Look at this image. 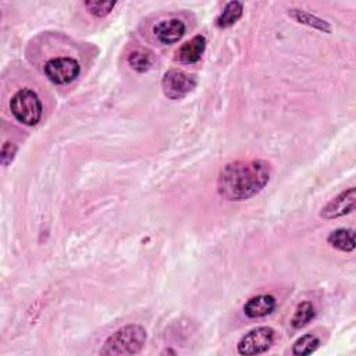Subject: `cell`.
Listing matches in <instances>:
<instances>
[{
	"label": "cell",
	"mask_w": 356,
	"mask_h": 356,
	"mask_svg": "<svg viewBox=\"0 0 356 356\" xmlns=\"http://www.w3.org/2000/svg\"><path fill=\"white\" fill-rule=\"evenodd\" d=\"M115 1H85L86 10L95 17H106L115 7Z\"/></svg>",
	"instance_id": "17"
},
{
	"label": "cell",
	"mask_w": 356,
	"mask_h": 356,
	"mask_svg": "<svg viewBox=\"0 0 356 356\" xmlns=\"http://www.w3.org/2000/svg\"><path fill=\"white\" fill-rule=\"evenodd\" d=\"M327 242L341 252H352L355 249V231L349 228H338L328 235Z\"/></svg>",
	"instance_id": "11"
},
{
	"label": "cell",
	"mask_w": 356,
	"mask_h": 356,
	"mask_svg": "<svg viewBox=\"0 0 356 356\" xmlns=\"http://www.w3.org/2000/svg\"><path fill=\"white\" fill-rule=\"evenodd\" d=\"M288 14H289L295 21H298L299 24L312 26V28L318 29V31H323V32H331V25H330L327 21H324V19H321V18H318V17L310 14V13H306V11H303V10H295V8H293V10H289Z\"/></svg>",
	"instance_id": "13"
},
{
	"label": "cell",
	"mask_w": 356,
	"mask_h": 356,
	"mask_svg": "<svg viewBox=\"0 0 356 356\" xmlns=\"http://www.w3.org/2000/svg\"><path fill=\"white\" fill-rule=\"evenodd\" d=\"M13 115L24 125H35L42 117V103L39 96L29 88L19 89L10 102Z\"/></svg>",
	"instance_id": "3"
},
{
	"label": "cell",
	"mask_w": 356,
	"mask_h": 356,
	"mask_svg": "<svg viewBox=\"0 0 356 356\" xmlns=\"http://www.w3.org/2000/svg\"><path fill=\"white\" fill-rule=\"evenodd\" d=\"M128 64L138 72H145L152 65V54L143 50H135L128 56Z\"/></svg>",
	"instance_id": "16"
},
{
	"label": "cell",
	"mask_w": 356,
	"mask_h": 356,
	"mask_svg": "<svg viewBox=\"0 0 356 356\" xmlns=\"http://www.w3.org/2000/svg\"><path fill=\"white\" fill-rule=\"evenodd\" d=\"M196 78L181 70H170L163 75L161 88L164 95L171 100H179L196 88Z\"/></svg>",
	"instance_id": "5"
},
{
	"label": "cell",
	"mask_w": 356,
	"mask_h": 356,
	"mask_svg": "<svg viewBox=\"0 0 356 356\" xmlns=\"http://www.w3.org/2000/svg\"><path fill=\"white\" fill-rule=\"evenodd\" d=\"M79 64L71 57H57L51 58L44 64L46 76L57 85H64L72 82L79 75Z\"/></svg>",
	"instance_id": "6"
},
{
	"label": "cell",
	"mask_w": 356,
	"mask_h": 356,
	"mask_svg": "<svg viewBox=\"0 0 356 356\" xmlns=\"http://www.w3.org/2000/svg\"><path fill=\"white\" fill-rule=\"evenodd\" d=\"M314 316H316L314 306L310 302H302L295 309V313L291 318V325L296 330L303 328L314 318Z\"/></svg>",
	"instance_id": "14"
},
{
	"label": "cell",
	"mask_w": 356,
	"mask_h": 356,
	"mask_svg": "<svg viewBox=\"0 0 356 356\" xmlns=\"http://www.w3.org/2000/svg\"><path fill=\"white\" fill-rule=\"evenodd\" d=\"M156 39L163 44H172L178 42L185 33V24L178 18L163 19L153 28Z\"/></svg>",
	"instance_id": "8"
},
{
	"label": "cell",
	"mask_w": 356,
	"mask_h": 356,
	"mask_svg": "<svg viewBox=\"0 0 356 356\" xmlns=\"http://www.w3.org/2000/svg\"><path fill=\"white\" fill-rule=\"evenodd\" d=\"M275 306H277V300L273 295H257L250 298L243 305V312L248 317L257 318V317H264L273 313Z\"/></svg>",
	"instance_id": "10"
},
{
	"label": "cell",
	"mask_w": 356,
	"mask_h": 356,
	"mask_svg": "<svg viewBox=\"0 0 356 356\" xmlns=\"http://www.w3.org/2000/svg\"><path fill=\"white\" fill-rule=\"evenodd\" d=\"M206 49V39L203 35H196L191 40L185 42L177 51V60L184 64H193L200 60Z\"/></svg>",
	"instance_id": "9"
},
{
	"label": "cell",
	"mask_w": 356,
	"mask_h": 356,
	"mask_svg": "<svg viewBox=\"0 0 356 356\" xmlns=\"http://www.w3.org/2000/svg\"><path fill=\"white\" fill-rule=\"evenodd\" d=\"M274 337L275 331L271 327L253 328L239 339L236 345L238 353L245 356L264 353L273 345Z\"/></svg>",
	"instance_id": "4"
},
{
	"label": "cell",
	"mask_w": 356,
	"mask_h": 356,
	"mask_svg": "<svg viewBox=\"0 0 356 356\" xmlns=\"http://www.w3.org/2000/svg\"><path fill=\"white\" fill-rule=\"evenodd\" d=\"M243 14V4L241 1H229L222 8V13L217 17L216 25L218 28H229L238 22Z\"/></svg>",
	"instance_id": "12"
},
{
	"label": "cell",
	"mask_w": 356,
	"mask_h": 356,
	"mask_svg": "<svg viewBox=\"0 0 356 356\" xmlns=\"http://www.w3.org/2000/svg\"><path fill=\"white\" fill-rule=\"evenodd\" d=\"M355 202H356V191H355V188H349V189L341 192L334 199H331L320 210V217H323L325 220L343 217L355 210Z\"/></svg>",
	"instance_id": "7"
},
{
	"label": "cell",
	"mask_w": 356,
	"mask_h": 356,
	"mask_svg": "<svg viewBox=\"0 0 356 356\" xmlns=\"http://www.w3.org/2000/svg\"><path fill=\"white\" fill-rule=\"evenodd\" d=\"M15 152H17V146L11 142H6L1 147V164L7 165L8 163H11Z\"/></svg>",
	"instance_id": "18"
},
{
	"label": "cell",
	"mask_w": 356,
	"mask_h": 356,
	"mask_svg": "<svg viewBox=\"0 0 356 356\" xmlns=\"http://www.w3.org/2000/svg\"><path fill=\"white\" fill-rule=\"evenodd\" d=\"M320 346V338L314 334H305L292 346L293 355H310Z\"/></svg>",
	"instance_id": "15"
},
{
	"label": "cell",
	"mask_w": 356,
	"mask_h": 356,
	"mask_svg": "<svg viewBox=\"0 0 356 356\" xmlns=\"http://www.w3.org/2000/svg\"><path fill=\"white\" fill-rule=\"evenodd\" d=\"M146 342V330L138 324H129L114 331L100 349V355H135Z\"/></svg>",
	"instance_id": "2"
},
{
	"label": "cell",
	"mask_w": 356,
	"mask_h": 356,
	"mask_svg": "<svg viewBox=\"0 0 356 356\" xmlns=\"http://www.w3.org/2000/svg\"><path fill=\"white\" fill-rule=\"evenodd\" d=\"M271 177L266 160H239L222 167L217 178V191L227 200H246L263 191Z\"/></svg>",
	"instance_id": "1"
}]
</instances>
